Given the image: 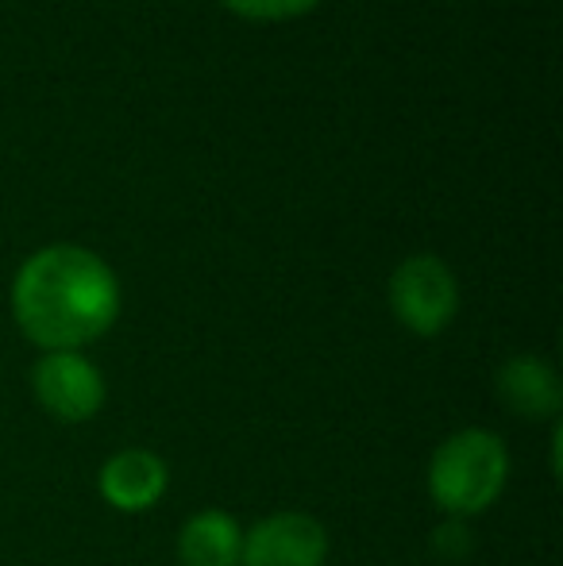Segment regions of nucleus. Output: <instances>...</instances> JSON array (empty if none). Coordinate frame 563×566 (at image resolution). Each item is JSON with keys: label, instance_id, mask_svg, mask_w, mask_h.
Segmentation results:
<instances>
[{"label": "nucleus", "instance_id": "f257e3e1", "mask_svg": "<svg viewBox=\"0 0 563 566\" xmlns=\"http://www.w3.org/2000/svg\"><path fill=\"white\" fill-rule=\"evenodd\" d=\"M12 308L31 343L46 350H77L113 328L121 285L101 254L59 243L43 247L20 266Z\"/></svg>", "mask_w": 563, "mask_h": 566}, {"label": "nucleus", "instance_id": "f03ea898", "mask_svg": "<svg viewBox=\"0 0 563 566\" xmlns=\"http://www.w3.org/2000/svg\"><path fill=\"white\" fill-rule=\"evenodd\" d=\"M510 478V454L487 428H463L448 436L428 462V493L451 516H475L490 509Z\"/></svg>", "mask_w": 563, "mask_h": 566}, {"label": "nucleus", "instance_id": "7ed1b4c3", "mask_svg": "<svg viewBox=\"0 0 563 566\" xmlns=\"http://www.w3.org/2000/svg\"><path fill=\"white\" fill-rule=\"evenodd\" d=\"M394 316L417 336H436L451 324L459 308V285L451 270L432 254H414L390 277Z\"/></svg>", "mask_w": 563, "mask_h": 566}, {"label": "nucleus", "instance_id": "20e7f679", "mask_svg": "<svg viewBox=\"0 0 563 566\" xmlns=\"http://www.w3.org/2000/svg\"><path fill=\"white\" fill-rule=\"evenodd\" d=\"M31 389L39 409L62 424H85L105 405V378L77 350H46L31 370Z\"/></svg>", "mask_w": 563, "mask_h": 566}, {"label": "nucleus", "instance_id": "39448f33", "mask_svg": "<svg viewBox=\"0 0 563 566\" xmlns=\"http://www.w3.org/2000/svg\"><path fill=\"white\" fill-rule=\"evenodd\" d=\"M329 536L305 513H274L243 532L240 566H324Z\"/></svg>", "mask_w": 563, "mask_h": 566}, {"label": "nucleus", "instance_id": "423d86ee", "mask_svg": "<svg viewBox=\"0 0 563 566\" xmlns=\"http://www.w3.org/2000/svg\"><path fill=\"white\" fill-rule=\"evenodd\" d=\"M166 462L155 451L128 448L105 462L101 470V497L121 513H147L166 493Z\"/></svg>", "mask_w": 563, "mask_h": 566}, {"label": "nucleus", "instance_id": "0eeeda50", "mask_svg": "<svg viewBox=\"0 0 563 566\" xmlns=\"http://www.w3.org/2000/svg\"><path fill=\"white\" fill-rule=\"evenodd\" d=\"M498 397L510 405L518 417L529 420H549L560 412L563 389L552 370V363L536 355H518L498 370Z\"/></svg>", "mask_w": 563, "mask_h": 566}, {"label": "nucleus", "instance_id": "6e6552de", "mask_svg": "<svg viewBox=\"0 0 563 566\" xmlns=\"http://www.w3.org/2000/svg\"><path fill=\"white\" fill-rule=\"evenodd\" d=\"M240 552L243 528L228 513H220V509H205V513L189 516L181 524V566H240Z\"/></svg>", "mask_w": 563, "mask_h": 566}, {"label": "nucleus", "instance_id": "1a4fd4ad", "mask_svg": "<svg viewBox=\"0 0 563 566\" xmlns=\"http://www.w3.org/2000/svg\"><path fill=\"white\" fill-rule=\"evenodd\" d=\"M225 4L243 15H256V20H282V15H298L313 8L316 0H225Z\"/></svg>", "mask_w": 563, "mask_h": 566}]
</instances>
